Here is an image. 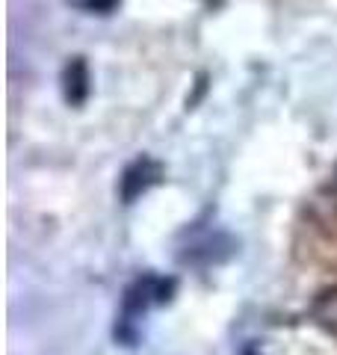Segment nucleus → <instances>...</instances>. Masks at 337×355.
<instances>
[{
    "label": "nucleus",
    "mask_w": 337,
    "mask_h": 355,
    "mask_svg": "<svg viewBox=\"0 0 337 355\" xmlns=\"http://www.w3.org/2000/svg\"><path fill=\"white\" fill-rule=\"evenodd\" d=\"M163 181V166L157 163L154 157H137L133 163H128V169L121 172V181H119V193H121V202L130 205L137 202L139 196H145L154 184Z\"/></svg>",
    "instance_id": "f03ea898"
},
{
    "label": "nucleus",
    "mask_w": 337,
    "mask_h": 355,
    "mask_svg": "<svg viewBox=\"0 0 337 355\" xmlns=\"http://www.w3.org/2000/svg\"><path fill=\"white\" fill-rule=\"evenodd\" d=\"M86 9H95V12H110L112 6L119 3V0H80Z\"/></svg>",
    "instance_id": "39448f33"
},
{
    "label": "nucleus",
    "mask_w": 337,
    "mask_h": 355,
    "mask_svg": "<svg viewBox=\"0 0 337 355\" xmlns=\"http://www.w3.org/2000/svg\"><path fill=\"white\" fill-rule=\"evenodd\" d=\"M62 98L69 107H80L89 98V65L83 57H74L62 69Z\"/></svg>",
    "instance_id": "7ed1b4c3"
},
{
    "label": "nucleus",
    "mask_w": 337,
    "mask_h": 355,
    "mask_svg": "<svg viewBox=\"0 0 337 355\" xmlns=\"http://www.w3.org/2000/svg\"><path fill=\"white\" fill-rule=\"evenodd\" d=\"M313 314H317V320H320L325 329L337 335V291L334 293H325L320 302H317V308H313Z\"/></svg>",
    "instance_id": "20e7f679"
},
{
    "label": "nucleus",
    "mask_w": 337,
    "mask_h": 355,
    "mask_svg": "<svg viewBox=\"0 0 337 355\" xmlns=\"http://www.w3.org/2000/svg\"><path fill=\"white\" fill-rule=\"evenodd\" d=\"M175 291L172 279H160V275H142L139 282H133L125 293V320L145 314L151 305L166 302Z\"/></svg>",
    "instance_id": "f257e3e1"
}]
</instances>
